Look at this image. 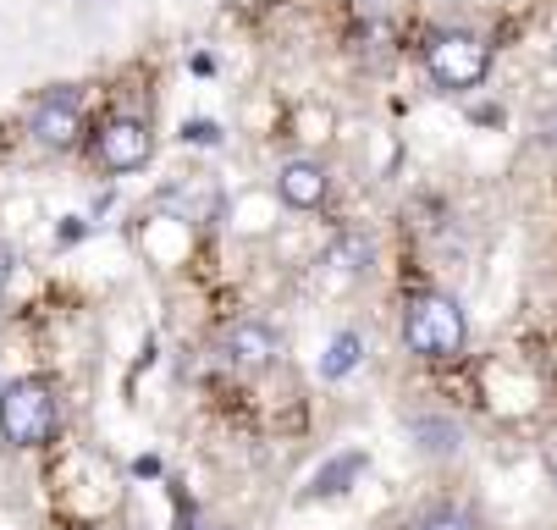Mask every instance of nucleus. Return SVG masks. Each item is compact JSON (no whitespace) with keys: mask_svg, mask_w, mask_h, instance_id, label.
Wrapping results in <instances>:
<instances>
[{"mask_svg":"<svg viewBox=\"0 0 557 530\" xmlns=\"http://www.w3.org/2000/svg\"><path fill=\"white\" fill-rule=\"evenodd\" d=\"M463 337H469V321L453 293H409L404 298V343L420 359H453V354H463Z\"/></svg>","mask_w":557,"mask_h":530,"instance_id":"nucleus-1","label":"nucleus"},{"mask_svg":"<svg viewBox=\"0 0 557 530\" xmlns=\"http://www.w3.org/2000/svg\"><path fill=\"white\" fill-rule=\"evenodd\" d=\"M61 426V398L45 375H17V382L0 393V436L12 447H45Z\"/></svg>","mask_w":557,"mask_h":530,"instance_id":"nucleus-2","label":"nucleus"},{"mask_svg":"<svg viewBox=\"0 0 557 530\" xmlns=\"http://www.w3.org/2000/svg\"><path fill=\"white\" fill-rule=\"evenodd\" d=\"M425 72L447 95L481 89L486 72H492V45L481 34H469V28H442V34L425 39Z\"/></svg>","mask_w":557,"mask_h":530,"instance_id":"nucleus-3","label":"nucleus"},{"mask_svg":"<svg viewBox=\"0 0 557 530\" xmlns=\"http://www.w3.org/2000/svg\"><path fill=\"white\" fill-rule=\"evenodd\" d=\"M28 133L39 149H72L77 138H84V95H77L72 84H55L34 100L28 111Z\"/></svg>","mask_w":557,"mask_h":530,"instance_id":"nucleus-4","label":"nucleus"},{"mask_svg":"<svg viewBox=\"0 0 557 530\" xmlns=\"http://www.w3.org/2000/svg\"><path fill=\"white\" fill-rule=\"evenodd\" d=\"M154 156V133H149V122L144 116H106L100 122V133H95V161L106 167V172H138L144 161Z\"/></svg>","mask_w":557,"mask_h":530,"instance_id":"nucleus-5","label":"nucleus"},{"mask_svg":"<svg viewBox=\"0 0 557 530\" xmlns=\"http://www.w3.org/2000/svg\"><path fill=\"white\" fill-rule=\"evenodd\" d=\"M282 354V337L265 326V321H232L226 332H221V359L226 365H237V370H265L271 359Z\"/></svg>","mask_w":557,"mask_h":530,"instance_id":"nucleus-6","label":"nucleus"},{"mask_svg":"<svg viewBox=\"0 0 557 530\" xmlns=\"http://www.w3.org/2000/svg\"><path fill=\"white\" fill-rule=\"evenodd\" d=\"M276 194H282V205H293V210H321L326 194H332V172H326L321 161H287V167L276 172Z\"/></svg>","mask_w":557,"mask_h":530,"instance_id":"nucleus-7","label":"nucleus"},{"mask_svg":"<svg viewBox=\"0 0 557 530\" xmlns=\"http://www.w3.org/2000/svg\"><path fill=\"white\" fill-rule=\"evenodd\" d=\"M359 354H364V343H359V332H337V343H332V354L321 359V375H326V382H337V375H348V370L359 365Z\"/></svg>","mask_w":557,"mask_h":530,"instance_id":"nucleus-8","label":"nucleus"},{"mask_svg":"<svg viewBox=\"0 0 557 530\" xmlns=\"http://www.w3.org/2000/svg\"><path fill=\"white\" fill-rule=\"evenodd\" d=\"M332 266L337 271H370V238L364 233H343L332 244Z\"/></svg>","mask_w":557,"mask_h":530,"instance_id":"nucleus-9","label":"nucleus"},{"mask_svg":"<svg viewBox=\"0 0 557 530\" xmlns=\"http://www.w3.org/2000/svg\"><path fill=\"white\" fill-rule=\"evenodd\" d=\"M414 530H481V519H474L469 508H453V503H447V508H431Z\"/></svg>","mask_w":557,"mask_h":530,"instance_id":"nucleus-10","label":"nucleus"},{"mask_svg":"<svg viewBox=\"0 0 557 530\" xmlns=\"http://www.w3.org/2000/svg\"><path fill=\"white\" fill-rule=\"evenodd\" d=\"M414 436H431V442H425L431 453H458V426H431V420H414Z\"/></svg>","mask_w":557,"mask_h":530,"instance_id":"nucleus-11","label":"nucleus"},{"mask_svg":"<svg viewBox=\"0 0 557 530\" xmlns=\"http://www.w3.org/2000/svg\"><path fill=\"white\" fill-rule=\"evenodd\" d=\"M535 138H541V149H552V156H557V111H546L535 122Z\"/></svg>","mask_w":557,"mask_h":530,"instance_id":"nucleus-12","label":"nucleus"},{"mask_svg":"<svg viewBox=\"0 0 557 530\" xmlns=\"http://www.w3.org/2000/svg\"><path fill=\"white\" fill-rule=\"evenodd\" d=\"M183 138H188V144H215L221 133H215V122H188V127H183Z\"/></svg>","mask_w":557,"mask_h":530,"instance_id":"nucleus-13","label":"nucleus"},{"mask_svg":"<svg viewBox=\"0 0 557 530\" xmlns=\"http://www.w3.org/2000/svg\"><path fill=\"white\" fill-rule=\"evenodd\" d=\"M12 271H17V249L0 238V282H12Z\"/></svg>","mask_w":557,"mask_h":530,"instance_id":"nucleus-14","label":"nucleus"},{"mask_svg":"<svg viewBox=\"0 0 557 530\" xmlns=\"http://www.w3.org/2000/svg\"><path fill=\"white\" fill-rule=\"evenodd\" d=\"M552 476H557V447H552Z\"/></svg>","mask_w":557,"mask_h":530,"instance_id":"nucleus-15","label":"nucleus"}]
</instances>
